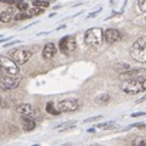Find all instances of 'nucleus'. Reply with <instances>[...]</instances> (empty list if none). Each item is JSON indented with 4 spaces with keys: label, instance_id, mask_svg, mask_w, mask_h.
<instances>
[{
    "label": "nucleus",
    "instance_id": "nucleus-1",
    "mask_svg": "<svg viewBox=\"0 0 146 146\" xmlns=\"http://www.w3.org/2000/svg\"><path fill=\"white\" fill-rule=\"evenodd\" d=\"M130 57L134 61L146 63V35L138 38L130 46Z\"/></svg>",
    "mask_w": 146,
    "mask_h": 146
},
{
    "label": "nucleus",
    "instance_id": "nucleus-2",
    "mask_svg": "<svg viewBox=\"0 0 146 146\" xmlns=\"http://www.w3.org/2000/svg\"><path fill=\"white\" fill-rule=\"evenodd\" d=\"M121 89L127 94L135 95L146 90V79H128L122 80Z\"/></svg>",
    "mask_w": 146,
    "mask_h": 146
},
{
    "label": "nucleus",
    "instance_id": "nucleus-3",
    "mask_svg": "<svg viewBox=\"0 0 146 146\" xmlns=\"http://www.w3.org/2000/svg\"><path fill=\"white\" fill-rule=\"evenodd\" d=\"M84 40H85V43L88 44L89 46L98 48L104 42V31L101 28H99V27L90 28V29H88L85 32Z\"/></svg>",
    "mask_w": 146,
    "mask_h": 146
},
{
    "label": "nucleus",
    "instance_id": "nucleus-4",
    "mask_svg": "<svg viewBox=\"0 0 146 146\" xmlns=\"http://www.w3.org/2000/svg\"><path fill=\"white\" fill-rule=\"evenodd\" d=\"M0 70L9 76H17L18 73H20L18 65L12 58H9L6 56L0 57Z\"/></svg>",
    "mask_w": 146,
    "mask_h": 146
},
{
    "label": "nucleus",
    "instance_id": "nucleus-5",
    "mask_svg": "<svg viewBox=\"0 0 146 146\" xmlns=\"http://www.w3.org/2000/svg\"><path fill=\"white\" fill-rule=\"evenodd\" d=\"M58 46H60V50L63 52V54H71L73 51H76L77 49V43H76V39L74 36L72 35H66L63 36V38L60 40V43H58Z\"/></svg>",
    "mask_w": 146,
    "mask_h": 146
},
{
    "label": "nucleus",
    "instance_id": "nucleus-6",
    "mask_svg": "<svg viewBox=\"0 0 146 146\" xmlns=\"http://www.w3.org/2000/svg\"><path fill=\"white\" fill-rule=\"evenodd\" d=\"M122 80L128 79H146V70L144 68H129L128 71L119 74Z\"/></svg>",
    "mask_w": 146,
    "mask_h": 146
},
{
    "label": "nucleus",
    "instance_id": "nucleus-7",
    "mask_svg": "<svg viewBox=\"0 0 146 146\" xmlns=\"http://www.w3.org/2000/svg\"><path fill=\"white\" fill-rule=\"evenodd\" d=\"M31 57H32V51L27 49H16L11 54V58L17 65H25L26 62H28Z\"/></svg>",
    "mask_w": 146,
    "mask_h": 146
},
{
    "label": "nucleus",
    "instance_id": "nucleus-8",
    "mask_svg": "<svg viewBox=\"0 0 146 146\" xmlns=\"http://www.w3.org/2000/svg\"><path fill=\"white\" fill-rule=\"evenodd\" d=\"M21 83V78H17L15 76H1L0 77V88L5 89V90H10V89H15L17 88Z\"/></svg>",
    "mask_w": 146,
    "mask_h": 146
},
{
    "label": "nucleus",
    "instance_id": "nucleus-9",
    "mask_svg": "<svg viewBox=\"0 0 146 146\" xmlns=\"http://www.w3.org/2000/svg\"><path fill=\"white\" fill-rule=\"evenodd\" d=\"M56 107L58 108V111L61 113L62 112H73V111H77L79 107V104L76 99H66V100H62L60 101Z\"/></svg>",
    "mask_w": 146,
    "mask_h": 146
},
{
    "label": "nucleus",
    "instance_id": "nucleus-10",
    "mask_svg": "<svg viewBox=\"0 0 146 146\" xmlns=\"http://www.w3.org/2000/svg\"><path fill=\"white\" fill-rule=\"evenodd\" d=\"M16 111L18 115H21V116H29L32 118H36V119H42V116H36V113L34 111V108L32 105L29 104H21V105H18L17 108H16Z\"/></svg>",
    "mask_w": 146,
    "mask_h": 146
},
{
    "label": "nucleus",
    "instance_id": "nucleus-11",
    "mask_svg": "<svg viewBox=\"0 0 146 146\" xmlns=\"http://www.w3.org/2000/svg\"><path fill=\"white\" fill-rule=\"evenodd\" d=\"M104 39L106 40L108 44L117 43V42H119V40L122 39V33L118 29L110 28V29L104 32Z\"/></svg>",
    "mask_w": 146,
    "mask_h": 146
},
{
    "label": "nucleus",
    "instance_id": "nucleus-12",
    "mask_svg": "<svg viewBox=\"0 0 146 146\" xmlns=\"http://www.w3.org/2000/svg\"><path fill=\"white\" fill-rule=\"evenodd\" d=\"M56 52H57L56 45L54 43H48L45 44V46L43 49V57L46 58V60H50V58H52L56 55Z\"/></svg>",
    "mask_w": 146,
    "mask_h": 146
},
{
    "label": "nucleus",
    "instance_id": "nucleus-13",
    "mask_svg": "<svg viewBox=\"0 0 146 146\" xmlns=\"http://www.w3.org/2000/svg\"><path fill=\"white\" fill-rule=\"evenodd\" d=\"M21 124H22V128H23L26 131H31L35 128V119L29 117V116H22L21 117Z\"/></svg>",
    "mask_w": 146,
    "mask_h": 146
},
{
    "label": "nucleus",
    "instance_id": "nucleus-14",
    "mask_svg": "<svg viewBox=\"0 0 146 146\" xmlns=\"http://www.w3.org/2000/svg\"><path fill=\"white\" fill-rule=\"evenodd\" d=\"M13 17V9L9 7L6 9L5 11H3L0 13V22H3V23H9Z\"/></svg>",
    "mask_w": 146,
    "mask_h": 146
},
{
    "label": "nucleus",
    "instance_id": "nucleus-15",
    "mask_svg": "<svg viewBox=\"0 0 146 146\" xmlns=\"http://www.w3.org/2000/svg\"><path fill=\"white\" fill-rule=\"evenodd\" d=\"M110 100H111V96H110L108 94H102V95H100V96H98L96 99H95V102H96L98 105H102V106H105V105H107L110 102Z\"/></svg>",
    "mask_w": 146,
    "mask_h": 146
},
{
    "label": "nucleus",
    "instance_id": "nucleus-16",
    "mask_svg": "<svg viewBox=\"0 0 146 146\" xmlns=\"http://www.w3.org/2000/svg\"><path fill=\"white\" fill-rule=\"evenodd\" d=\"M130 68V66L128 65V63H124V62H117L115 66H113V70H115L116 72H119V73H123L128 71Z\"/></svg>",
    "mask_w": 146,
    "mask_h": 146
},
{
    "label": "nucleus",
    "instance_id": "nucleus-17",
    "mask_svg": "<svg viewBox=\"0 0 146 146\" xmlns=\"http://www.w3.org/2000/svg\"><path fill=\"white\" fill-rule=\"evenodd\" d=\"M46 111L49 113H51V115H55V116H57V115H60V111H58V108L57 107H55L54 106V104L52 102H48L46 104Z\"/></svg>",
    "mask_w": 146,
    "mask_h": 146
},
{
    "label": "nucleus",
    "instance_id": "nucleus-18",
    "mask_svg": "<svg viewBox=\"0 0 146 146\" xmlns=\"http://www.w3.org/2000/svg\"><path fill=\"white\" fill-rule=\"evenodd\" d=\"M27 12L31 15V17H33V16H38V15H40V13H43L44 12V9L35 6L34 9H32V10H27Z\"/></svg>",
    "mask_w": 146,
    "mask_h": 146
},
{
    "label": "nucleus",
    "instance_id": "nucleus-19",
    "mask_svg": "<svg viewBox=\"0 0 146 146\" xmlns=\"http://www.w3.org/2000/svg\"><path fill=\"white\" fill-rule=\"evenodd\" d=\"M27 18H31V15L27 11H22L20 13L15 15V20L16 21H21V20H27Z\"/></svg>",
    "mask_w": 146,
    "mask_h": 146
},
{
    "label": "nucleus",
    "instance_id": "nucleus-20",
    "mask_svg": "<svg viewBox=\"0 0 146 146\" xmlns=\"http://www.w3.org/2000/svg\"><path fill=\"white\" fill-rule=\"evenodd\" d=\"M33 5L34 6H38V7H49L50 3L46 1V0H34L33 1Z\"/></svg>",
    "mask_w": 146,
    "mask_h": 146
},
{
    "label": "nucleus",
    "instance_id": "nucleus-21",
    "mask_svg": "<svg viewBox=\"0 0 146 146\" xmlns=\"http://www.w3.org/2000/svg\"><path fill=\"white\" fill-rule=\"evenodd\" d=\"M16 5H17L18 10H21V11H27L28 10V4H27L26 1H23V0H17Z\"/></svg>",
    "mask_w": 146,
    "mask_h": 146
},
{
    "label": "nucleus",
    "instance_id": "nucleus-22",
    "mask_svg": "<svg viewBox=\"0 0 146 146\" xmlns=\"http://www.w3.org/2000/svg\"><path fill=\"white\" fill-rule=\"evenodd\" d=\"M76 124V121H71V122H66V123H62V124L60 125H57L56 128H58V129H61V130H65L67 127H72V125H74ZM73 128V127H72Z\"/></svg>",
    "mask_w": 146,
    "mask_h": 146
},
{
    "label": "nucleus",
    "instance_id": "nucleus-23",
    "mask_svg": "<svg viewBox=\"0 0 146 146\" xmlns=\"http://www.w3.org/2000/svg\"><path fill=\"white\" fill-rule=\"evenodd\" d=\"M138 6L140 9V11L146 12V0H138Z\"/></svg>",
    "mask_w": 146,
    "mask_h": 146
},
{
    "label": "nucleus",
    "instance_id": "nucleus-24",
    "mask_svg": "<svg viewBox=\"0 0 146 146\" xmlns=\"http://www.w3.org/2000/svg\"><path fill=\"white\" fill-rule=\"evenodd\" d=\"M131 144H133V145H146V140H143V139H136V140H134Z\"/></svg>",
    "mask_w": 146,
    "mask_h": 146
},
{
    "label": "nucleus",
    "instance_id": "nucleus-25",
    "mask_svg": "<svg viewBox=\"0 0 146 146\" xmlns=\"http://www.w3.org/2000/svg\"><path fill=\"white\" fill-rule=\"evenodd\" d=\"M100 118H102V116H96V117H91V118H86V119L84 121L85 123H89V122H94V121H98L100 119Z\"/></svg>",
    "mask_w": 146,
    "mask_h": 146
},
{
    "label": "nucleus",
    "instance_id": "nucleus-26",
    "mask_svg": "<svg viewBox=\"0 0 146 146\" xmlns=\"http://www.w3.org/2000/svg\"><path fill=\"white\" fill-rule=\"evenodd\" d=\"M0 107H1V108H5V107H7V104L5 102V100H4L1 96H0Z\"/></svg>",
    "mask_w": 146,
    "mask_h": 146
},
{
    "label": "nucleus",
    "instance_id": "nucleus-27",
    "mask_svg": "<svg viewBox=\"0 0 146 146\" xmlns=\"http://www.w3.org/2000/svg\"><path fill=\"white\" fill-rule=\"evenodd\" d=\"M0 3H6V4H16L17 0H0Z\"/></svg>",
    "mask_w": 146,
    "mask_h": 146
},
{
    "label": "nucleus",
    "instance_id": "nucleus-28",
    "mask_svg": "<svg viewBox=\"0 0 146 146\" xmlns=\"http://www.w3.org/2000/svg\"><path fill=\"white\" fill-rule=\"evenodd\" d=\"M145 112H138V113H133L131 115V117H139V116H144Z\"/></svg>",
    "mask_w": 146,
    "mask_h": 146
},
{
    "label": "nucleus",
    "instance_id": "nucleus-29",
    "mask_svg": "<svg viewBox=\"0 0 146 146\" xmlns=\"http://www.w3.org/2000/svg\"><path fill=\"white\" fill-rule=\"evenodd\" d=\"M144 101H146V95H144V96L141 98V99H139L136 102H138V104H141V102H144Z\"/></svg>",
    "mask_w": 146,
    "mask_h": 146
},
{
    "label": "nucleus",
    "instance_id": "nucleus-30",
    "mask_svg": "<svg viewBox=\"0 0 146 146\" xmlns=\"http://www.w3.org/2000/svg\"><path fill=\"white\" fill-rule=\"evenodd\" d=\"M145 20H146V17H145Z\"/></svg>",
    "mask_w": 146,
    "mask_h": 146
}]
</instances>
